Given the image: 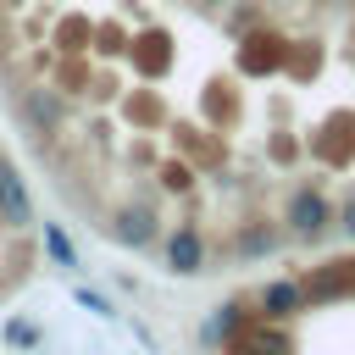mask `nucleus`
<instances>
[{
	"label": "nucleus",
	"mask_w": 355,
	"mask_h": 355,
	"mask_svg": "<svg viewBox=\"0 0 355 355\" xmlns=\"http://www.w3.org/2000/svg\"><path fill=\"white\" fill-rule=\"evenodd\" d=\"M244 322H250V316H244V305H239V300H227V305H216V316L200 327V344H211V349H216V344H227Z\"/></svg>",
	"instance_id": "obj_7"
},
{
	"label": "nucleus",
	"mask_w": 355,
	"mask_h": 355,
	"mask_svg": "<svg viewBox=\"0 0 355 355\" xmlns=\"http://www.w3.org/2000/svg\"><path fill=\"white\" fill-rule=\"evenodd\" d=\"M194 6H222V0H194Z\"/></svg>",
	"instance_id": "obj_14"
},
{
	"label": "nucleus",
	"mask_w": 355,
	"mask_h": 355,
	"mask_svg": "<svg viewBox=\"0 0 355 355\" xmlns=\"http://www.w3.org/2000/svg\"><path fill=\"white\" fill-rule=\"evenodd\" d=\"M349 272H355L349 261H327V266H322L311 283H300V288H305V300H333V294L349 288Z\"/></svg>",
	"instance_id": "obj_8"
},
{
	"label": "nucleus",
	"mask_w": 355,
	"mask_h": 355,
	"mask_svg": "<svg viewBox=\"0 0 355 355\" xmlns=\"http://www.w3.org/2000/svg\"><path fill=\"white\" fill-rule=\"evenodd\" d=\"M288 227H294V239H322V227L333 222V205L316 194V189H294L288 194Z\"/></svg>",
	"instance_id": "obj_2"
},
{
	"label": "nucleus",
	"mask_w": 355,
	"mask_h": 355,
	"mask_svg": "<svg viewBox=\"0 0 355 355\" xmlns=\"http://www.w3.org/2000/svg\"><path fill=\"white\" fill-rule=\"evenodd\" d=\"M227 349H233V355H294V338H288L277 322L261 316V322H244V327L227 338Z\"/></svg>",
	"instance_id": "obj_1"
},
{
	"label": "nucleus",
	"mask_w": 355,
	"mask_h": 355,
	"mask_svg": "<svg viewBox=\"0 0 355 355\" xmlns=\"http://www.w3.org/2000/svg\"><path fill=\"white\" fill-rule=\"evenodd\" d=\"M0 222L6 227H28L33 222V200H28V183H22V172L0 155Z\"/></svg>",
	"instance_id": "obj_4"
},
{
	"label": "nucleus",
	"mask_w": 355,
	"mask_h": 355,
	"mask_svg": "<svg viewBox=\"0 0 355 355\" xmlns=\"http://www.w3.org/2000/svg\"><path fill=\"white\" fill-rule=\"evenodd\" d=\"M44 255H50L55 266L78 272V244L67 239V227H61V222H44Z\"/></svg>",
	"instance_id": "obj_9"
},
{
	"label": "nucleus",
	"mask_w": 355,
	"mask_h": 355,
	"mask_svg": "<svg viewBox=\"0 0 355 355\" xmlns=\"http://www.w3.org/2000/svg\"><path fill=\"white\" fill-rule=\"evenodd\" d=\"M6 344H11V349H33V344H39V327L22 322V316H11V322H6Z\"/></svg>",
	"instance_id": "obj_10"
},
{
	"label": "nucleus",
	"mask_w": 355,
	"mask_h": 355,
	"mask_svg": "<svg viewBox=\"0 0 355 355\" xmlns=\"http://www.w3.org/2000/svg\"><path fill=\"white\" fill-rule=\"evenodd\" d=\"M72 300H78V305H83V311H94V316H116V305H111V300H105V294H94V288H78V294H72Z\"/></svg>",
	"instance_id": "obj_12"
},
{
	"label": "nucleus",
	"mask_w": 355,
	"mask_h": 355,
	"mask_svg": "<svg viewBox=\"0 0 355 355\" xmlns=\"http://www.w3.org/2000/svg\"><path fill=\"white\" fill-rule=\"evenodd\" d=\"M105 233L128 250H144V244H155V211L150 205H122V211H111Z\"/></svg>",
	"instance_id": "obj_3"
},
{
	"label": "nucleus",
	"mask_w": 355,
	"mask_h": 355,
	"mask_svg": "<svg viewBox=\"0 0 355 355\" xmlns=\"http://www.w3.org/2000/svg\"><path fill=\"white\" fill-rule=\"evenodd\" d=\"M338 227L355 239V194H344V205H338Z\"/></svg>",
	"instance_id": "obj_13"
},
{
	"label": "nucleus",
	"mask_w": 355,
	"mask_h": 355,
	"mask_svg": "<svg viewBox=\"0 0 355 355\" xmlns=\"http://www.w3.org/2000/svg\"><path fill=\"white\" fill-rule=\"evenodd\" d=\"M266 250H272V233H266V227L239 233V255H266Z\"/></svg>",
	"instance_id": "obj_11"
},
{
	"label": "nucleus",
	"mask_w": 355,
	"mask_h": 355,
	"mask_svg": "<svg viewBox=\"0 0 355 355\" xmlns=\"http://www.w3.org/2000/svg\"><path fill=\"white\" fill-rule=\"evenodd\" d=\"M166 266H172L178 277H194V272L205 266V239H200V227H178V233L166 239Z\"/></svg>",
	"instance_id": "obj_5"
},
{
	"label": "nucleus",
	"mask_w": 355,
	"mask_h": 355,
	"mask_svg": "<svg viewBox=\"0 0 355 355\" xmlns=\"http://www.w3.org/2000/svg\"><path fill=\"white\" fill-rule=\"evenodd\" d=\"M300 305H305V288H300L294 277H277V283L261 288V316H266V322H288Z\"/></svg>",
	"instance_id": "obj_6"
}]
</instances>
